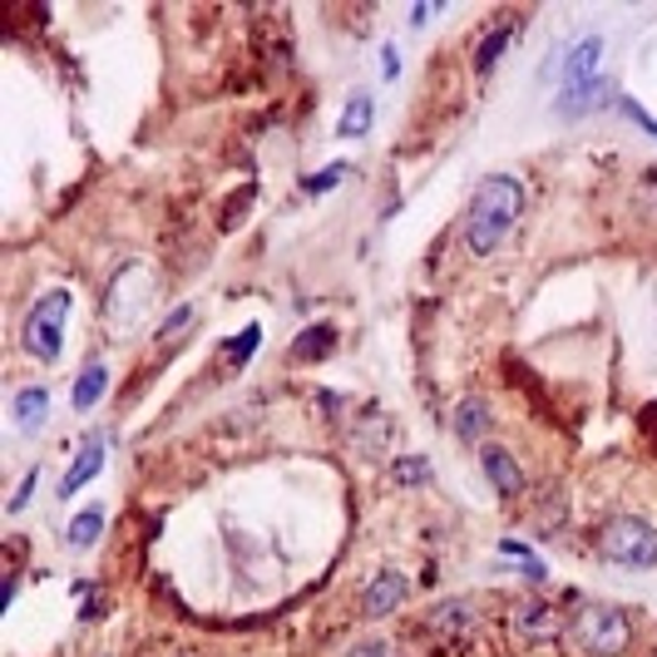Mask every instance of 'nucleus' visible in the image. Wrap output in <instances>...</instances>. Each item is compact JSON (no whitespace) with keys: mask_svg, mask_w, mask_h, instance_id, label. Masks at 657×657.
<instances>
[{"mask_svg":"<svg viewBox=\"0 0 657 657\" xmlns=\"http://www.w3.org/2000/svg\"><path fill=\"white\" fill-rule=\"evenodd\" d=\"M519 213H524V183H519L514 173H485V179L475 183L465 223H460V242H465L469 258H489V252L514 233Z\"/></svg>","mask_w":657,"mask_h":657,"instance_id":"obj_1","label":"nucleus"},{"mask_svg":"<svg viewBox=\"0 0 657 657\" xmlns=\"http://www.w3.org/2000/svg\"><path fill=\"white\" fill-rule=\"evenodd\" d=\"M598 558L613 568H627V574H647L657 568V529L647 524L643 514H613L598 524L593 534Z\"/></svg>","mask_w":657,"mask_h":657,"instance_id":"obj_2","label":"nucleus"},{"mask_svg":"<svg viewBox=\"0 0 657 657\" xmlns=\"http://www.w3.org/2000/svg\"><path fill=\"white\" fill-rule=\"evenodd\" d=\"M568 633L588 657H623L633 647V618L613 603H578L568 618Z\"/></svg>","mask_w":657,"mask_h":657,"instance_id":"obj_3","label":"nucleus"},{"mask_svg":"<svg viewBox=\"0 0 657 657\" xmlns=\"http://www.w3.org/2000/svg\"><path fill=\"white\" fill-rule=\"evenodd\" d=\"M70 307H75V297L65 287H55V292H45L41 302L31 307V317H25V327H21V347H25V356H35V361H60V351H65V317H70Z\"/></svg>","mask_w":657,"mask_h":657,"instance_id":"obj_4","label":"nucleus"},{"mask_svg":"<svg viewBox=\"0 0 657 657\" xmlns=\"http://www.w3.org/2000/svg\"><path fill=\"white\" fill-rule=\"evenodd\" d=\"M479 627V603L475 598H440L426 613V633L440 643H460V637H475Z\"/></svg>","mask_w":657,"mask_h":657,"instance_id":"obj_5","label":"nucleus"},{"mask_svg":"<svg viewBox=\"0 0 657 657\" xmlns=\"http://www.w3.org/2000/svg\"><path fill=\"white\" fill-rule=\"evenodd\" d=\"M479 465H485V475H489V485H495L499 499H519V495H524V485H529L524 465H519L505 445H489V440H485V445H479Z\"/></svg>","mask_w":657,"mask_h":657,"instance_id":"obj_6","label":"nucleus"},{"mask_svg":"<svg viewBox=\"0 0 657 657\" xmlns=\"http://www.w3.org/2000/svg\"><path fill=\"white\" fill-rule=\"evenodd\" d=\"M410 598V578L396 574V568H381L366 584V598H361V618H390L400 603Z\"/></svg>","mask_w":657,"mask_h":657,"instance_id":"obj_7","label":"nucleus"},{"mask_svg":"<svg viewBox=\"0 0 657 657\" xmlns=\"http://www.w3.org/2000/svg\"><path fill=\"white\" fill-rule=\"evenodd\" d=\"M608 100H613V80L593 75V80H584V84H558L554 110L564 114V120H578V114H588V110H603Z\"/></svg>","mask_w":657,"mask_h":657,"instance_id":"obj_8","label":"nucleus"},{"mask_svg":"<svg viewBox=\"0 0 657 657\" xmlns=\"http://www.w3.org/2000/svg\"><path fill=\"white\" fill-rule=\"evenodd\" d=\"M509 627H514L519 637H529V643H548V637L564 633L558 613H554L548 603H539V598H524V603H514V613H509Z\"/></svg>","mask_w":657,"mask_h":657,"instance_id":"obj_9","label":"nucleus"},{"mask_svg":"<svg viewBox=\"0 0 657 657\" xmlns=\"http://www.w3.org/2000/svg\"><path fill=\"white\" fill-rule=\"evenodd\" d=\"M450 420H455V435L465 440V445H485L489 426H495L485 396H460V406H455V416H450Z\"/></svg>","mask_w":657,"mask_h":657,"instance_id":"obj_10","label":"nucleus"},{"mask_svg":"<svg viewBox=\"0 0 657 657\" xmlns=\"http://www.w3.org/2000/svg\"><path fill=\"white\" fill-rule=\"evenodd\" d=\"M11 416H15V426H21L25 435H41V426L50 420V390H45V386H25V390H15Z\"/></svg>","mask_w":657,"mask_h":657,"instance_id":"obj_11","label":"nucleus"},{"mask_svg":"<svg viewBox=\"0 0 657 657\" xmlns=\"http://www.w3.org/2000/svg\"><path fill=\"white\" fill-rule=\"evenodd\" d=\"M104 390H110V366H104V361L94 356V361H84V371H80V376H75L70 406L84 416V410H94V406H100V400H104Z\"/></svg>","mask_w":657,"mask_h":657,"instance_id":"obj_12","label":"nucleus"},{"mask_svg":"<svg viewBox=\"0 0 657 657\" xmlns=\"http://www.w3.org/2000/svg\"><path fill=\"white\" fill-rule=\"evenodd\" d=\"M514 31H519V21H509V15H499L495 25H489L485 35H479V45H475V75H489L499 65V55L509 50V41H514Z\"/></svg>","mask_w":657,"mask_h":657,"instance_id":"obj_13","label":"nucleus"},{"mask_svg":"<svg viewBox=\"0 0 657 657\" xmlns=\"http://www.w3.org/2000/svg\"><path fill=\"white\" fill-rule=\"evenodd\" d=\"M100 469H104V440H100V435H90V440H84V445H80V455H75L70 475L60 479V495L70 499L75 489H80V485H90V479L100 475Z\"/></svg>","mask_w":657,"mask_h":657,"instance_id":"obj_14","label":"nucleus"},{"mask_svg":"<svg viewBox=\"0 0 657 657\" xmlns=\"http://www.w3.org/2000/svg\"><path fill=\"white\" fill-rule=\"evenodd\" d=\"M598 60H603V41L598 35H588V41H578L574 50L564 55V80L558 84H584L598 75Z\"/></svg>","mask_w":657,"mask_h":657,"instance_id":"obj_15","label":"nucleus"},{"mask_svg":"<svg viewBox=\"0 0 657 657\" xmlns=\"http://www.w3.org/2000/svg\"><path fill=\"white\" fill-rule=\"evenodd\" d=\"M331 347H337V327L321 321V327H307L297 341H292V361H327Z\"/></svg>","mask_w":657,"mask_h":657,"instance_id":"obj_16","label":"nucleus"},{"mask_svg":"<svg viewBox=\"0 0 657 657\" xmlns=\"http://www.w3.org/2000/svg\"><path fill=\"white\" fill-rule=\"evenodd\" d=\"M371 114H376V100H371V90H356V94L347 100V110H341L337 134H341V139H361V134L371 129Z\"/></svg>","mask_w":657,"mask_h":657,"instance_id":"obj_17","label":"nucleus"},{"mask_svg":"<svg viewBox=\"0 0 657 657\" xmlns=\"http://www.w3.org/2000/svg\"><path fill=\"white\" fill-rule=\"evenodd\" d=\"M104 534V505H84L80 514L70 519V529H65V539H70L75 548H94Z\"/></svg>","mask_w":657,"mask_h":657,"instance_id":"obj_18","label":"nucleus"},{"mask_svg":"<svg viewBox=\"0 0 657 657\" xmlns=\"http://www.w3.org/2000/svg\"><path fill=\"white\" fill-rule=\"evenodd\" d=\"M258 347H262V327L252 321V327H242V337H233L228 347H223V366H228V371H242Z\"/></svg>","mask_w":657,"mask_h":657,"instance_id":"obj_19","label":"nucleus"},{"mask_svg":"<svg viewBox=\"0 0 657 657\" xmlns=\"http://www.w3.org/2000/svg\"><path fill=\"white\" fill-rule=\"evenodd\" d=\"M430 475H435V469H430V460H426V455H396V460H390V479H396L400 489L426 485Z\"/></svg>","mask_w":657,"mask_h":657,"instance_id":"obj_20","label":"nucleus"},{"mask_svg":"<svg viewBox=\"0 0 657 657\" xmlns=\"http://www.w3.org/2000/svg\"><path fill=\"white\" fill-rule=\"evenodd\" d=\"M499 554L509 558V564H519L529 578H548V568H544V558H534V548L529 544H519V539H499Z\"/></svg>","mask_w":657,"mask_h":657,"instance_id":"obj_21","label":"nucleus"},{"mask_svg":"<svg viewBox=\"0 0 657 657\" xmlns=\"http://www.w3.org/2000/svg\"><path fill=\"white\" fill-rule=\"evenodd\" d=\"M252 199H258V189H252V183H248V189H238V193H233V203H228V208H223V233H233L242 218H248Z\"/></svg>","mask_w":657,"mask_h":657,"instance_id":"obj_22","label":"nucleus"},{"mask_svg":"<svg viewBox=\"0 0 657 657\" xmlns=\"http://www.w3.org/2000/svg\"><path fill=\"white\" fill-rule=\"evenodd\" d=\"M193 317H199V307H189V302H183V307H173V311H169V321H163V327L154 331V341H173L179 331H189V327H193Z\"/></svg>","mask_w":657,"mask_h":657,"instance_id":"obj_23","label":"nucleus"},{"mask_svg":"<svg viewBox=\"0 0 657 657\" xmlns=\"http://www.w3.org/2000/svg\"><path fill=\"white\" fill-rule=\"evenodd\" d=\"M618 110H623V114H627V120H633V124H637V129H643V134H647V139H657V120H653V114H647V110H643V104H637V100H633V94H618Z\"/></svg>","mask_w":657,"mask_h":657,"instance_id":"obj_24","label":"nucleus"},{"mask_svg":"<svg viewBox=\"0 0 657 657\" xmlns=\"http://www.w3.org/2000/svg\"><path fill=\"white\" fill-rule=\"evenodd\" d=\"M341 179H347V163H331L327 173H311V179L302 183V193H311V199H317V193H331V189H337Z\"/></svg>","mask_w":657,"mask_h":657,"instance_id":"obj_25","label":"nucleus"},{"mask_svg":"<svg viewBox=\"0 0 657 657\" xmlns=\"http://www.w3.org/2000/svg\"><path fill=\"white\" fill-rule=\"evenodd\" d=\"M347 657H396V647H390L386 637H366V643H356Z\"/></svg>","mask_w":657,"mask_h":657,"instance_id":"obj_26","label":"nucleus"},{"mask_svg":"<svg viewBox=\"0 0 657 657\" xmlns=\"http://www.w3.org/2000/svg\"><path fill=\"white\" fill-rule=\"evenodd\" d=\"M35 485H41V469H31V475L21 479V489L11 495V514H21L25 505H31V495H35Z\"/></svg>","mask_w":657,"mask_h":657,"instance_id":"obj_27","label":"nucleus"},{"mask_svg":"<svg viewBox=\"0 0 657 657\" xmlns=\"http://www.w3.org/2000/svg\"><path fill=\"white\" fill-rule=\"evenodd\" d=\"M381 75H386V80H396V75H400V55H396V45H381Z\"/></svg>","mask_w":657,"mask_h":657,"instance_id":"obj_28","label":"nucleus"},{"mask_svg":"<svg viewBox=\"0 0 657 657\" xmlns=\"http://www.w3.org/2000/svg\"><path fill=\"white\" fill-rule=\"evenodd\" d=\"M75 593H80V598H94V593H100V588H94V584H75ZM84 618H100V603H90V608H84Z\"/></svg>","mask_w":657,"mask_h":657,"instance_id":"obj_29","label":"nucleus"}]
</instances>
